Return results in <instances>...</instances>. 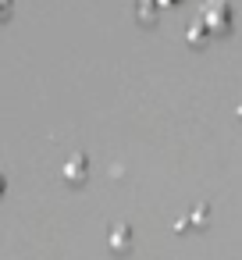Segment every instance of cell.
Instances as JSON below:
<instances>
[{
    "label": "cell",
    "instance_id": "cell-1",
    "mask_svg": "<svg viewBox=\"0 0 242 260\" xmlns=\"http://www.w3.org/2000/svg\"><path fill=\"white\" fill-rule=\"evenodd\" d=\"M128 239H132V232H128V228H114V253L128 249Z\"/></svg>",
    "mask_w": 242,
    "mask_h": 260
},
{
    "label": "cell",
    "instance_id": "cell-2",
    "mask_svg": "<svg viewBox=\"0 0 242 260\" xmlns=\"http://www.w3.org/2000/svg\"><path fill=\"white\" fill-rule=\"evenodd\" d=\"M82 171H86V164H82V157H75V168H72V171L64 168V175H68L72 182H79V178H82Z\"/></svg>",
    "mask_w": 242,
    "mask_h": 260
}]
</instances>
